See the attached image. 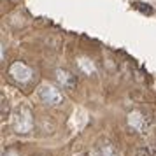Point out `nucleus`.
<instances>
[{
	"instance_id": "f257e3e1",
	"label": "nucleus",
	"mask_w": 156,
	"mask_h": 156,
	"mask_svg": "<svg viewBox=\"0 0 156 156\" xmlns=\"http://www.w3.org/2000/svg\"><path fill=\"white\" fill-rule=\"evenodd\" d=\"M11 126L16 133L21 135H27L34 130V114L28 105L20 104L18 107H14V111L11 114Z\"/></svg>"
},
{
	"instance_id": "f03ea898",
	"label": "nucleus",
	"mask_w": 156,
	"mask_h": 156,
	"mask_svg": "<svg viewBox=\"0 0 156 156\" xmlns=\"http://www.w3.org/2000/svg\"><path fill=\"white\" fill-rule=\"evenodd\" d=\"M7 72H9V77L12 79L14 83H18L20 86H30V84H34V81H35L34 70H32L27 63H23V62H14V63H11Z\"/></svg>"
},
{
	"instance_id": "7ed1b4c3",
	"label": "nucleus",
	"mask_w": 156,
	"mask_h": 156,
	"mask_svg": "<svg viewBox=\"0 0 156 156\" xmlns=\"http://www.w3.org/2000/svg\"><path fill=\"white\" fill-rule=\"evenodd\" d=\"M37 97H39V100H41L42 104L51 105V107H58L65 102L62 91H60L58 88H55V86H51V84H41L39 86V88H37Z\"/></svg>"
},
{
	"instance_id": "20e7f679",
	"label": "nucleus",
	"mask_w": 156,
	"mask_h": 156,
	"mask_svg": "<svg viewBox=\"0 0 156 156\" xmlns=\"http://www.w3.org/2000/svg\"><path fill=\"white\" fill-rule=\"evenodd\" d=\"M55 79L58 81L60 86L69 88V90H74L77 86V77L74 74H70L69 70H63V69H56L55 70Z\"/></svg>"
},
{
	"instance_id": "39448f33",
	"label": "nucleus",
	"mask_w": 156,
	"mask_h": 156,
	"mask_svg": "<svg viewBox=\"0 0 156 156\" xmlns=\"http://www.w3.org/2000/svg\"><path fill=\"white\" fill-rule=\"evenodd\" d=\"M128 125L132 128V132H146V128H147V119L144 118V114L139 112V111H133V112L128 114Z\"/></svg>"
},
{
	"instance_id": "423d86ee",
	"label": "nucleus",
	"mask_w": 156,
	"mask_h": 156,
	"mask_svg": "<svg viewBox=\"0 0 156 156\" xmlns=\"http://www.w3.org/2000/svg\"><path fill=\"white\" fill-rule=\"evenodd\" d=\"M97 156H121V153L118 151V147L114 144L105 140V142H100L97 146Z\"/></svg>"
},
{
	"instance_id": "0eeeda50",
	"label": "nucleus",
	"mask_w": 156,
	"mask_h": 156,
	"mask_svg": "<svg viewBox=\"0 0 156 156\" xmlns=\"http://www.w3.org/2000/svg\"><path fill=\"white\" fill-rule=\"evenodd\" d=\"M135 156H156V149L153 146H140L135 151Z\"/></svg>"
},
{
	"instance_id": "6e6552de",
	"label": "nucleus",
	"mask_w": 156,
	"mask_h": 156,
	"mask_svg": "<svg viewBox=\"0 0 156 156\" xmlns=\"http://www.w3.org/2000/svg\"><path fill=\"white\" fill-rule=\"evenodd\" d=\"M133 5L139 9V11H140L142 14H153V12H154V11H153V7H151V5H147V4H142V2H133Z\"/></svg>"
}]
</instances>
